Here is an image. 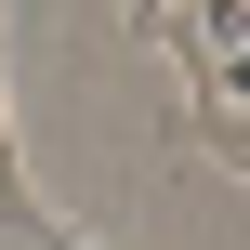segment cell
I'll return each instance as SVG.
<instances>
[{
  "label": "cell",
  "instance_id": "1",
  "mask_svg": "<svg viewBox=\"0 0 250 250\" xmlns=\"http://www.w3.org/2000/svg\"><path fill=\"white\" fill-rule=\"evenodd\" d=\"M158 13H171V0H132V26H158Z\"/></svg>",
  "mask_w": 250,
  "mask_h": 250
}]
</instances>
